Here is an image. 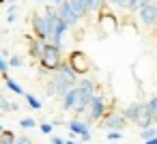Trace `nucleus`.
<instances>
[{
  "instance_id": "obj_1",
  "label": "nucleus",
  "mask_w": 157,
  "mask_h": 144,
  "mask_svg": "<svg viewBox=\"0 0 157 144\" xmlns=\"http://www.w3.org/2000/svg\"><path fill=\"white\" fill-rule=\"evenodd\" d=\"M39 63L43 69H48L50 73L56 71L63 63V54H60V47L58 45H52L50 41H43L41 43V54H39Z\"/></svg>"
},
{
  "instance_id": "obj_2",
  "label": "nucleus",
  "mask_w": 157,
  "mask_h": 144,
  "mask_svg": "<svg viewBox=\"0 0 157 144\" xmlns=\"http://www.w3.org/2000/svg\"><path fill=\"white\" fill-rule=\"evenodd\" d=\"M67 63H69V67H71V69H73L78 75H86V73L93 69V63H90V58H88L84 52H80V50H73V52L69 54Z\"/></svg>"
},
{
  "instance_id": "obj_3",
  "label": "nucleus",
  "mask_w": 157,
  "mask_h": 144,
  "mask_svg": "<svg viewBox=\"0 0 157 144\" xmlns=\"http://www.w3.org/2000/svg\"><path fill=\"white\" fill-rule=\"evenodd\" d=\"M33 32H35V39L39 41H48L52 28H50V22L43 13H35L33 15Z\"/></svg>"
},
{
  "instance_id": "obj_4",
  "label": "nucleus",
  "mask_w": 157,
  "mask_h": 144,
  "mask_svg": "<svg viewBox=\"0 0 157 144\" xmlns=\"http://www.w3.org/2000/svg\"><path fill=\"white\" fill-rule=\"evenodd\" d=\"M52 75H54V78H58V80H60L63 84H67L69 88L78 86V82H80V80H78V73L69 67V63H67V60H63V63H60V67H58L56 71H52Z\"/></svg>"
},
{
  "instance_id": "obj_5",
  "label": "nucleus",
  "mask_w": 157,
  "mask_h": 144,
  "mask_svg": "<svg viewBox=\"0 0 157 144\" xmlns=\"http://www.w3.org/2000/svg\"><path fill=\"white\" fill-rule=\"evenodd\" d=\"M88 116H86V123L90 125L93 120H99L103 114H105V99L101 97V95H95L93 99H90V103H88Z\"/></svg>"
},
{
  "instance_id": "obj_6",
  "label": "nucleus",
  "mask_w": 157,
  "mask_h": 144,
  "mask_svg": "<svg viewBox=\"0 0 157 144\" xmlns=\"http://www.w3.org/2000/svg\"><path fill=\"white\" fill-rule=\"evenodd\" d=\"M67 127H69V131H71V133L82 135V138H80L82 142H88V140H90V125H88L86 120L73 118V120H69V123H67Z\"/></svg>"
},
{
  "instance_id": "obj_7",
  "label": "nucleus",
  "mask_w": 157,
  "mask_h": 144,
  "mask_svg": "<svg viewBox=\"0 0 157 144\" xmlns=\"http://www.w3.org/2000/svg\"><path fill=\"white\" fill-rule=\"evenodd\" d=\"M140 22L144 24V26H155L157 24V2H151L148 5H144L142 9H140Z\"/></svg>"
},
{
  "instance_id": "obj_8",
  "label": "nucleus",
  "mask_w": 157,
  "mask_h": 144,
  "mask_svg": "<svg viewBox=\"0 0 157 144\" xmlns=\"http://www.w3.org/2000/svg\"><path fill=\"white\" fill-rule=\"evenodd\" d=\"M125 123H127V118H125L123 114H110V116L101 123V127L108 129V131H123V129H125Z\"/></svg>"
},
{
  "instance_id": "obj_9",
  "label": "nucleus",
  "mask_w": 157,
  "mask_h": 144,
  "mask_svg": "<svg viewBox=\"0 0 157 144\" xmlns=\"http://www.w3.org/2000/svg\"><path fill=\"white\" fill-rule=\"evenodd\" d=\"M146 112H148V110H146V103H138V101H136V103H129V105H127V110L123 112V116H125L127 120L136 123V120H138L142 114H146Z\"/></svg>"
},
{
  "instance_id": "obj_10",
  "label": "nucleus",
  "mask_w": 157,
  "mask_h": 144,
  "mask_svg": "<svg viewBox=\"0 0 157 144\" xmlns=\"http://www.w3.org/2000/svg\"><path fill=\"white\" fill-rule=\"evenodd\" d=\"M58 17H60V20H63V22L67 24V28H73V26H75V24L80 22V20L75 17V13H73V11L69 9L67 0H65L63 5H58Z\"/></svg>"
},
{
  "instance_id": "obj_11",
  "label": "nucleus",
  "mask_w": 157,
  "mask_h": 144,
  "mask_svg": "<svg viewBox=\"0 0 157 144\" xmlns=\"http://www.w3.org/2000/svg\"><path fill=\"white\" fill-rule=\"evenodd\" d=\"M114 17H116V15H112V13H108V11H101L99 24H101V32H103V35H110V32L116 30V20H114Z\"/></svg>"
},
{
  "instance_id": "obj_12",
  "label": "nucleus",
  "mask_w": 157,
  "mask_h": 144,
  "mask_svg": "<svg viewBox=\"0 0 157 144\" xmlns=\"http://www.w3.org/2000/svg\"><path fill=\"white\" fill-rule=\"evenodd\" d=\"M63 108L65 110H73L75 105H78V101H80V95H78V86H73V88H69L63 97Z\"/></svg>"
},
{
  "instance_id": "obj_13",
  "label": "nucleus",
  "mask_w": 157,
  "mask_h": 144,
  "mask_svg": "<svg viewBox=\"0 0 157 144\" xmlns=\"http://www.w3.org/2000/svg\"><path fill=\"white\" fill-rule=\"evenodd\" d=\"M67 5H69V9L75 13V17H78V20H82V17H86V15H88L86 0H67Z\"/></svg>"
},
{
  "instance_id": "obj_14",
  "label": "nucleus",
  "mask_w": 157,
  "mask_h": 144,
  "mask_svg": "<svg viewBox=\"0 0 157 144\" xmlns=\"http://www.w3.org/2000/svg\"><path fill=\"white\" fill-rule=\"evenodd\" d=\"M151 0H123V9H127V11H140L144 5H148Z\"/></svg>"
},
{
  "instance_id": "obj_15",
  "label": "nucleus",
  "mask_w": 157,
  "mask_h": 144,
  "mask_svg": "<svg viewBox=\"0 0 157 144\" xmlns=\"http://www.w3.org/2000/svg\"><path fill=\"white\" fill-rule=\"evenodd\" d=\"M105 5H108V0H86V9H88V13H93V11H103Z\"/></svg>"
},
{
  "instance_id": "obj_16",
  "label": "nucleus",
  "mask_w": 157,
  "mask_h": 144,
  "mask_svg": "<svg viewBox=\"0 0 157 144\" xmlns=\"http://www.w3.org/2000/svg\"><path fill=\"white\" fill-rule=\"evenodd\" d=\"M28 43H30L28 54H30L33 58H39V54H41V43H43V41H39V39H28Z\"/></svg>"
},
{
  "instance_id": "obj_17",
  "label": "nucleus",
  "mask_w": 157,
  "mask_h": 144,
  "mask_svg": "<svg viewBox=\"0 0 157 144\" xmlns=\"http://www.w3.org/2000/svg\"><path fill=\"white\" fill-rule=\"evenodd\" d=\"M2 75H5V84H7V88H9V90H13L15 95H24V88H22V86H20L15 80H11L7 73H2Z\"/></svg>"
},
{
  "instance_id": "obj_18",
  "label": "nucleus",
  "mask_w": 157,
  "mask_h": 144,
  "mask_svg": "<svg viewBox=\"0 0 157 144\" xmlns=\"http://www.w3.org/2000/svg\"><path fill=\"white\" fill-rule=\"evenodd\" d=\"M13 140H15V133L13 131H9V129L0 131V144H13Z\"/></svg>"
},
{
  "instance_id": "obj_19",
  "label": "nucleus",
  "mask_w": 157,
  "mask_h": 144,
  "mask_svg": "<svg viewBox=\"0 0 157 144\" xmlns=\"http://www.w3.org/2000/svg\"><path fill=\"white\" fill-rule=\"evenodd\" d=\"M24 99L28 101V105H30L33 110H41V105H43V103H41L35 95H30V93H24Z\"/></svg>"
},
{
  "instance_id": "obj_20",
  "label": "nucleus",
  "mask_w": 157,
  "mask_h": 144,
  "mask_svg": "<svg viewBox=\"0 0 157 144\" xmlns=\"http://www.w3.org/2000/svg\"><path fill=\"white\" fill-rule=\"evenodd\" d=\"M146 110H148V114H151V118H153V123L157 120V97H153L148 103H146Z\"/></svg>"
},
{
  "instance_id": "obj_21",
  "label": "nucleus",
  "mask_w": 157,
  "mask_h": 144,
  "mask_svg": "<svg viewBox=\"0 0 157 144\" xmlns=\"http://www.w3.org/2000/svg\"><path fill=\"white\" fill-rule=\"evenodd\" d=\"M155 135H157V127H153V125L146 127V129H142V133H140L142 140H148V138H155Z\"/></svg>"
},
{
  "instance_id": "obj_22",
  "label": "nucleus",
  "mask_w": 157,
  "mask_h": 144,
  "mask_svg": "<svg viewBox=\"0 0 157 144\" xmlns=\"http://www.w3.org/2000/svg\"><path fill=\"white\" fill-rule=\"evenodd\" d=\"M20 127H22V129L37 127V120H35V118H30V116H26V118H22V120H20Z\"/></svg>"
},
{
  "instance_id": "obj_23",
  "label": "nucleus",
  "mask_w": 157,
  "mask_h": 144,
  "mask_svg": "<svg viewBox=\"0 0 157 144\" xmlns=\"http://www.w3.org/2000/svg\"><path fill=\"white\" fill-rule=\"evenodd\" d=\"M7 63H9V69H11V67H13V69H17V67H22V65H24V60H22L17 54H15V56H11Z\"/></svg>"
},
{
  "instance_id": "obj_24",
  "label": "nucleus",
  "mask_w": 157,
  "mask_h": 144,
  "mask_svg": "<svg viewBox=\"0 0 157 144\" xmlns=\"http://www.w3.org/2000/svg\"><path fill=\"white\" fill-rule=\"evenodd\" d=\"M45 95H48V97H56V88H54V82H52V78L45 82Z\"/></svg>"
},
{
  "instance_id": "obj_25",
  "label": "nucleus",
  "mask_w": 157,
  "mask_h": 144,
  "mask_svg": "<svg viewBox=\"0 0 157 144\" xmlns=\"http://www.w3.org/2000/svg\"><path fill=\"white\" fill-rule=\"evenodd\" d=\"M13 144H35V142H33V138H28V135H15Z\"/></svg>"
},
{
  "instance_id": "obj_26",
  "label": "nucleus",
  "mask_w": 157,
  "mask_h": 144,
  "mask_svg": "<svg viewBox=\"0 0 157 144\" xmlns=\"http://www.w3.org/2000/svg\"><path fill=\"white\" fill-rule=\"evenodd\" d=\"M108 140H110V142L123 140V133H121V131H108Z\"/></svg>"
},
{
  "instance_id": "obj_27",
  "label": "nucleus",
  "mask_w": 157,
  "mask_h": 144,
  "mask_svg": "<svg viewBox=\"0 0 157 144\" xmlns=\"http://www.w3.org/2000/svg\"><path fill=\"white\" fill-rule=\"evenodd\" d=\"M9 103H11V101H7V99L2 97V93H0V110H2V112H9Z\"/></svg>"
},
{
  "instance_id": "obj_28",
  "label": "nucleus",
  "mask_w": 157,
  "mask_h": 144,
  "mask_svg": "<svg viewBox=\"0 0 157 144\" xmlns=\"http://www.w3.org/2000/svg\"><path fill=\"white\" fill-rule=\"evenodd\" d=\"M9 71V63L5 60V56H0V73H7Z\"/></svg>"
},
{
  "instance_id": "obj_29",
  "label": "nucleus",
  "mask_w": 157,
  "mask_h": 144,
  "mask_svg": "<svg viewBox=\"0 0 157 144\" xmlns=\"http://www.w3.org/2000/svg\"><path fill=\"white\" fill-rule=\"evenodd\" d=\"M52 129H54V127H52L50 123H41V131H43V133H52Z\"/></svg>"
},
{
  "instance_id": "obj_30",
  "label": "nucleus",
  "mask_w": 157,
  "mask_h": 144,
  "mask_svg": "<svg viewBox=\"0 0 157 144\" xmlns=\"http://www.w3.org/2000/svg\"><path fill=\"white\" fill-rule=\"evenodd\" d=\"M52 144H65V140L63 138H58V135H52V140H50Z\"/></svg>"
},
{
  "instance_id": "obj_31",
  "label": "nucleus",
  "mask_w": 157,
  "mask_h": 144,
  "mask_svg": "<svg viewBox=\"0 0 157 144\" xmlns=\"http://www.w3.org/2000/svg\"><path fill=\"white\" fill-rule=\"evenodd\" d=\"M15 20H17V13H9V15H7V22H9V24H13Z\"/></svg>"
},
{
  "instance_id": "obj_32",
  "label": "nucleus",
  "mask_w": 157,
  "mask_h": 144,
  "mask_svg": "<svg viewBox=\"0 0 157 144\" xmlns=\"http://www.w3.org/2000/svg\"><path fill=\"white\" fill-rule=\"evenodd\" d=\"M144 144H157V135H155V138H148V140H144Z\"/></svg>"
},
{
  "instance_id": "obj_33",
  "label": "nucleus",
  "mask_w": 157,
  "mask_h": 144,
  "mask_svg": "<svg viewBox=\"0 0 157 144\" xmlns=\"http://www.w3.org/2000/svg\"><path fill=\"white\" fill-rule=\"evenodd\" d=\"M50 2H52L54 7H58V5H63V2H65V0H50Z\"/></svg>"
},
{
  "instance_id": "obj_34",
  "label": "nucleus",
  "mask_w": 157,
  "mask_h": 144,
  "mask_svg": "<svg viewBox=\"0 0 157 144\" xmlns=\"http://www.w3.org/2000/svg\"><path fill=\"white\" fill-rule=\"evenodd\" d=\"M110 5H123V0H108Z\"/></svg>"
},
{
  "instance_id": "obj_35",
  "label": "nucleus",
  "mask_w": 157,
  "mask_h": 144,
  "mask_svg": "<svg viewBox=\"0 0 157 144\" xmlns=\"http://www.w3.org/2000/svg\"><path fill=\"white\" fill-rule=\"evenodd\" d=\"M65 144H80V142H75V140H65Z\"/></svg>"
},
{
  "instance_id": "obj_36",
  "label": "nucleus",
  "mask_w": 157,
  "mask_h": 144,
  "mask_svg": "<svg viewBox=\"0 0 157 144\" xmlns=\"http://www.w3.org/2000/svg\"><path fill=\"white\" fill-rule=\"evenodd\" d=\"M7 2H11V5H15V2H20V0H7Z\"/></svg>"
},
{
  "instance_id": "obj_37",
  "label": "nucleus",
  "mask_w": 157,
  "mask_h": 144,
  "mask_svg": "<svg viewBox=\"0 0 157 144\" xmlns=\"http://www.w3.org/2000/svg\"><path fill=\"white\" fill-rule=\"evenodd\" d=\"M5 2H7V0H0V5H5Z\"/></svg>"
},
{
  "instance_id": "obj_38",
  "label": "nucleus",
  "mask_w": 157,
  "mask_h": 144,
  "mask_svg": "<svg viewBox=\"0 0 157 144\" xmlns=\"http://www.w3.org/2000/svg\"><path fill=\"white\" fill-rule=\"evenodd\" d=\"M37 2H45V0H37Z\"/></svg>"
},
{
  "instance_id": "obj_39",
  "label": "nucleus",
  "mask_w": 157,
  "mask_h": 144,
  "mask_svg": "<svg viewBox=\"0 0 157 144\" xmlns=\"http://www.w3.org/2000/svg\"><path fill=\"white\" fill-rule=\"evenodd\" d=\"M2 129H5V127H2V125H0V131H2Z\"/></svg>"
}]
</instances>
